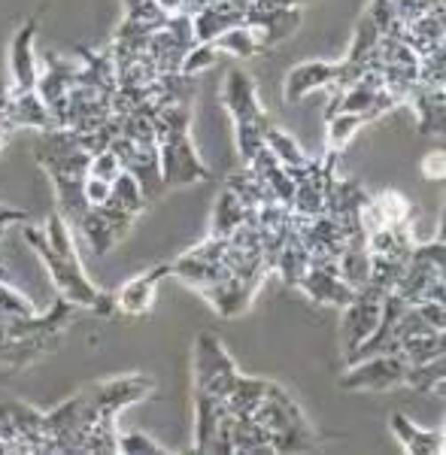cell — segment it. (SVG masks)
<instances>
[{"instance_id":"cell-20","label":"cell","mask_w":446,"mask_h":455,"mask_svg":"<svg viewBox=\"0 0 446 455\" xmlns=\"http://www.w3.org/2000/svg\"><path fill=\"white\" fill-rule=\"evenodd\" d=\"M155 6L164 12L167 19L182 16V12H186V0H155Z\"/></svg>"},{"instance_id":"cell-19","label":"cell","mask_w":446,"mask_h":455,"mask_svg":"<svg viewBox=\"0 0 446 455\" xmlns=\"http://www.w3.org/2000/svg\"><path fill=\"white\" fill-rule=\"evenodd\" d=\"M422 173H426V180H443V152H431L422 161Z\"/></svg>"},{"instance_id":"cell-21","label":"cell","mask_w":446,"mask_h":455,"mask_svg":"<svg viewBox=\"0 0 446 455\" xmlns=\"http://www.w3.org/2000/svg\"><path fill=\"white\" fill-rule=\"evenodd\" d=\"M207 4H213V0H186V16H195V12H201Z\"/></svg>"},{"instance_id":"cell-15","label":"cell","mask_w":446,"mask_h":455,"mask_svg":"<svg viewBox=\"0 0 446 455\" xmlns=\"http://www.w3.org/2000/svg\"><path fill=\"white\" fill-rule=\"evenodd\" d=\"M0 315H4L6 322L31 319V315H36V307H34L31 298H25L21 291L12 289L6 280H0Z\"/></svg>"},{"instance_id":"cell-16","label":"cell","mask_w":446,"mask_h":455,"mask_svg":"<svg viewBox=\"0 0 446 455\" xmlns=\"http://www.w3.org/2000/svg\"><path fill=\"white\" fill-rule=\"evenodd\" d=\"M386 4H389L398 25H410V21L422 19L426 12L434 10V6H441L443 0H386Z\"/></svg>"},{"instance_id":"cell-13","label":"cell","mask_w":446,"mask_h":455,"mask_svg":"<svg viewBox=\"0 0 446 455\" xmlns=\"http://www.w3.org/2000/svg\"><path fill=\"white\" fill-rule=\"evenodd\" d=\"M210 46L216 49V52H228L234 58H252V55H261L259 43L252 40L250 28L246 25H237V28H228V31H222L219 36L210 40Z\"/></svg>"},{"instance_id":"cell-9","label":"cell","mask_w":446,"mask_h":455,"mask_svg":"<svg viewBox=\"0 0 446 455\" xmlns=\"http://www.w3.org/2000/svg\"><path fill=\"white\" fill-rule=\"evenodd\" d=\"M34 31L36 21L31 19L12 40V76H16V94L19 92H34L36 88V64H34Z\"/></svg>"},{"instance_id":"cell-14","label":"cell","mask_w":446,"mask_h":455,"mask_svg":"<svg viewBox=\"0 0 446 455\" xmlns=\"http://www.w3.org/2000/svg\"><path fill=\"white\" fill-rule=\"evenodd\" d=\"M265 146L270 152L276 156V161H280L283 167H304L307 164V156H304V149L298 146L295 140H291L289 134H283L280 128H270L267 124V131H265Z\"/></svg>"},{"instance_id":"cell-12","label":"cell","mask_w":446,"mask_h":455,"mask_svg":"<svg viewBox=\"0 0 446 455\" xmlns=\"http://www.w3.org/2000/svg\"><path fill=\"white\" fill-rule=\"evenodd\" d=\"M243 210H246L243 201H240V197L234 195L231 188H225L222 197H219V204H216L213 237H228L231 231H237V228L246 222V212Z\"/></svg>"},{"instance_id":"cell-17","label":"cell","mask_w":446,"mask_h":455,"mask_svg":"<svg viewBox=\"0 0 446 455\" xmlns=\"http://www.w3.org/2000/svg\"><path fill=\"white\" fill-rule=\"evenodd\" d=\"M216 55H219V52H216L213 46H210V43H195L192 52L182 58L179 73H186V76H197L201 70L213 68V64H216Z\"/></svg>"},{"instance_id":"cell-10","label":"cell","mask_w":446,"mask_h":455,"mask_svg":"<svg viewBox=\"0 0 446 455\" xmlns=\"http://www.w3.org/2000/svg\"><path fill=\"white\" fill-rule=\"evenodd\" d=\"M392 431L401 440L407 452L413 455H441L443 452V431H422L407 419V416H392Z\"/></svg>"},{"instance_id":"cell-18","label":"cell","mask_w":446,"mask_h":455,"mask_svg":"<svg viewBox=\"0 0 446 455\" xmlns=\"http://www.w3.org/2000/svg\"><path fill=\"white\" fill-rule=\"evenodd\" d=\"M119 450L122 452H164L152 437L140 435V431H131V435H119Z\"/></svg>"},{"instance_id":"cell-6","label":"cell","mask_w":446,"mask_h":455,"mask_svg":"<svg viewBox=\"0 0 446 455\" xmlns=\"http://www.w3.org/2000/svg\"><path fill=\"white\" fill-rule=\"evenodd\" d=\"M243 19H246V10H240L237 4H231V0H213V4H207L201 12H195L192 16L195 40L210 43L213 36L228 31V28L243 25Z\"/></svg>"},{"instance_id":"cell-8","label":"cell","mask_w":446,"mask_h":455,"mask_svg":"<svg viewBox=\"0 0 446 455\" xmlns=\"http://www.w3.org/2000/svg\"><path fill=\"white\" fill-rule=\"evenodd\" d=\"M158 280H164L161 276V270H149V274H140V276H134L131 283L122 285L119 291H115V307H119L122 313H128V315H143V313H149L152 310V300H155V291H158Z\"/></svg>"},{"instance_id":"cell-4","label":"cell","mask_w":446,"mask_h":455,"mask_svg":"<svg viewBox=\"0 0 446 455\" xmlns=\"http://www.w3.org/2000/svg\"><path fill=\"white\" fill-rule=\"evenodd\" d=\"M243 25L250 28L252 40L261 52L286 43L301 28V10L298 6H270V10H246Z\"/></svg>"},{"instance_id":"cell-5","label":"cell","mask_w":446,"mask_h":455,"mask_svg":"<svg viewBox=\"0 0 446 455\" xmlns=\"http://www.w3.org/2000/svg\"><path fill=\"white\" fill-rule=\"evenodd\" d=\"M298 289L307 291L316 304H325V307H349L355 300L358 291L353 285H346L338 276L334 267H319V264H310L304 270V276L298 280Z\"/></svg>"},{"instance_id":"cell-3","label":"cell","mask_w":446,"mask_h":455,"mask_svg":"<svg viewBox=\"0 0 446 455\" xmlns=\"http://www.w3.org/2000/svg\"><path fill=\"white\" fill-rule=\"evenodd\" d=\"M404 373L407 362L398 352H374V355H364V362L355 364L353 371L343 373L338 386L346 392H383V388L404 383Z\"/></svg>"},{"instance_id":"cell-1","label":"cell","mask_w":446,"mask_h":455,"mask_svg":"<svg viewBox=\"0 0 446 455\" xmlns=\"http://www.w3.org/2000/svg\"><path fill=\"white\" fill-rule=\"evenodd\" d=\"M222 104L231 113L234 128H237L240 158L250 164L255 158V152L265 146V131H267L265 107H261L259 92H255V83H252L250 73L240 70V68L228 70V79H225V88H222Z\"/></svg>"},{"instance_id":"cell-11","label":"cell","mask_w":446,"mask_h":455,"mask_svg":"<svg viewBox=\"0 0 446 455\" xmlns=\"http://www.w3.org/2000/svg\"><path fill=\"white\" fill-rule=\"evenodd\" d=\"M377 116L370 113H334V116H325V128H328V149L331 152H340L343 146L355 137L358 128H364L368 122H374Z\"/></svg>"},{"instance_id":"cell-2","label":"cell","mask_w":446,"mask_h":455,"mask_svg":"<svg viewBox=\"0 0 446 455\" xmlns=\"http://www.w3.org/2000/svg\"><path fill=\"white\" fill-rule=\"evenodd\" d=\"M240 373L234 371L228 352L213 334H201L197 337V349H195V388L197 392H207L213 398L222 401L237 383Z\"/></svg>"},{"instance_id":"cell-7","label":"cell","mask_w":446,"mask_h":455,"mask_svg":"<svg viewBox=\"0 0 446 455\" xmlns=\"http://www.w3.org/2000/svg\"><path fill=\"white\" fill-rule=\"evenodd\" d=\"M334 70H338V64H331V61H307V64H298L295 70H289L286 104H298V100H304L310 92H322V88L331 92Z\"/></svg>"},{"instance_id":"cell-22","label":"cell","mask_w":446,"mask_h":455,"mask_svg":"<svg viewBox=\"0 0 446 455\" xmlns=\"http://www.w3.org/2000/svg\"><path fill=\"white\" fill-rule=\"evenodd\" d=\"M140 4H146V0H125V12H131L134 6H140Z\"/></svg>"}]
</instances>
